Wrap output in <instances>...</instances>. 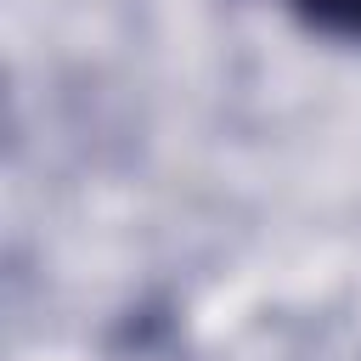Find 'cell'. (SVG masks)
I'll use <instances>...</instances> for the list:
<instances>
[{
  "label": "cell",
  "instance_id": "1",
  "mask_svg": "<svg viewBox=\"0 0 361 361\" xmlns=\"http://www.w3.org/2000/svg\"><path fill=\"white\" fill-rule=\"evenodd\" d=\"M288 6L299 11L305 28L344 39V45H361V0H288Z\"/></svg>",
  "mask_w": 361,
  "mask_h": 361
}]
</instances>
